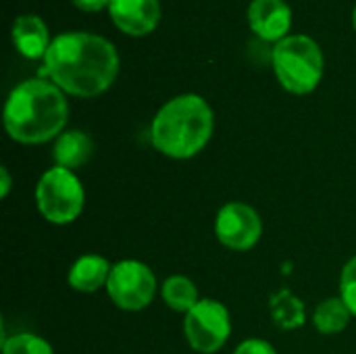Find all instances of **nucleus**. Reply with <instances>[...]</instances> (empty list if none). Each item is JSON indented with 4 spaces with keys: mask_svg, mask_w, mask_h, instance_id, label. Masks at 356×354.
<instances>
[{
    "mask_svg": "<svg viewBox=\"0 0 356 354\" xmlns=\"http://www.w3.org/2000/svg\"><path fill=\"white\" fill-rule=\"evenodd\" d=\"M42 73L65 94L94 98L115 83L119 52L106 38L96 33H58L44 56Z\"/></svg>",
    "mask_w": 356,
    "mask_h": 354,
    "instance_id": "f257e3e1",
    "label": "nucleus"
},
{
    "mask_svg": "<svg viewBox=\"0 0 356 354\" xmlns=\"http://www.w3.org/2000/svg\"><path fill=\"white\" fill-rule=\"evenodd\" d=\"M67 119L65 92L44 77L21 81L4 104V129L19 144H44L60 136Z\"/></svg>",
    "mask_w": 356,
    "mask_h": 354,
    "instance_id": "f03ea898",
    "label": "nucleus"
},
{
    "mask_svg": "<svg viewBox=\"0 0 356 354\" xmlns=\"http://www.w3.org/2000/svg\"><path fill=\"white\" fill-rule=\"evenodd\" d=\"M215 115L209 102L198 94H181L165 102L152 119V146L177 161L196 156L211 140Z\"/></svg>",
    "mask_w": 356,
    "mask_h": 354,
    "instance_id": "7ed1b4c3",
    "label": "nucleus"
},
{
    "mask_svg": "<svg viewBox=\"0 0 356 354\" xmlns=\"http://www.w3.org/2000/svg\"><path fill=\"white\" fill-rule=\"evenodd\" d=\"M271 65L280 86L296 96L311 94L323 77L321 46L305 33L277 42L271 52Z\"/></svg>",
    "mask_w": 356,
    "mask_h": 354,
    "instance_id": "20e7f679",
    "label": "nucleus"
},
{
    "mask_svg": "<svg viewBox=\"0 0 356 354\" xmlns=\"http://www.w3.org/2000/svg\"><path fill=\"white\" fill-rule=\"evenodd\" d=\"M35 202L48 223L67 225L81 215L86 192L73 171L52 167L40 177L35 186Z\"/></svg>",
    "mask_w": 356,
    "mask_h": 354,
    "instance_id": "39448f33",
    "label": "nucleus"
},
{
    "mask_svg": "<svg viewBox=\"0 0 356 354\" xmlns=\"http://www.w3.org/2000/svg\"><path fill=\"white\" fill-rule=\"evenodd\" d=\"M184 334L190 346L200 354H213L221 351L232 334L229 311L213 298H200L198 305L186 313Z\"/></svg>",
    "mask_w": 356,
    "mask_h": 354,
    "instance_id": "423d86ee",
    "label": "nucleus"
},
{
    "mask_svg": "<svg viewBox=\"0 0 356 354\" xmlns=\"http://www.w3.org/2000/svg\"><path fill=\"white\" fill-rule=\"evenodd\" d=\"M106 292L119 309L142 311L154 298L156 277L152 269L140 261H119L111 269Z\"/></svg>",
    "mask_w": 356,
    "mask_h": 354,
    "instance_id": "0eeeda50",
    "label": "nucleus"
},
{
    "mask_svg": "<svg viewBox=\"0 0 356 354\" xmlns=\"http://www.w3.org/2000/svg\"><path fill=\"white\" fill-rule=\"evenodd\" d=\"M217 240L232 250H250L261 234L263 223L259 213L244 202H227L219 209L215 219Z\"/></svg>",
    "mask_w": 356,
    "mask_h": 354,
    "instance_id": "6e6552de",
    "label": "nucleus"
},
{
    "mask_svg": "<svg viewBox=\"0 0 356 354\" xmlns=\"http://www.w3.org/2000/svg\"><path fill=\"white\" fill-rule=\"evenodd\" d=\"M111 21L127 35L142 38L156 29L161 21L159 0H111Z\"/></svg>",
    "mask_w": 356,
    "mask_h": 354,
    "instance_id": "1a4fd4ad",
    "label": "nucleus"
},
{
    "mask_svg": "<svg viewBox=\"0 0 356 354\" xmlns=\"http://www.w3.org/2000/svg\"><path fill=\"white\" fill-rule=\"evenodd\" d=\"M248 25L263 42H282L292 27V10L286 0H252L248 6Z\"/></svg>",
    "mask_w": 356,
    "mask_h": 354,
    "instance_id": "9d476101",
    "label": "nucleus"
},
{
    "mask_svg": "<svg viewBox=\"0 0 356 354\" xmlns=\"http://www.w3.org/2000/svg\"><path fill=\"white\" fill-rule=\"evenodd\" d=\"M10 38L15 48L19 50V54H23L25 58H42L46 56L52 40H50V31L44 23L42 17L38 15H19L13 23L10 29Z\"/></svg>",
    "mask_w": 356,
    "mask_h": 354,
    "instance_id": "9b49d317",
    "label": "nucleus"
},
{
    "mask_svg": "<svg viewBox=\"0 0 356 354\" xmlns=\"http://www.w3.org/2000/svg\"><path fill=\"white\" fill-rule=\"evenodd\" d=\"M111 269H113V265H108L106 259H102L98 255H83L73 263L67 280L73 290L90 294V292L100 290L102 286L106 288Z\"/></svg>",
    "mask_w": 356,
    "mask_h": 354,
    "instance_id": "f8f14e48",
    "label": "nucleus"
},
{
    "mask_svg": "<svg viewBox=\"0 0 356 354\" xmlns=\"http://www.w3.org/2000/svg\"><path fill=\"white\" fill-rule=\"evenodd\" d=\"M94 152V142L88 134L71 129V131H63L52 148V156L56 161V167L63 169H77L81 165H86L90 161Z\"/></svg>",
    "mask_w": 356,
    "mask_h": 354,
    "instance_id": "ddd939ff",
    "label": "nucleus"
},
{
    "mask_svg": "<svg viewBox=\"0 0 356 354\" xmlns=\"http://www.w3.org/2000/svg\"><path fill=\"white\" fill-rule=\"evenodd\" d=\"M161 296L165 305L177 313H190L198 305V290L194 282L186 275H171L161 286Z\"/></svg>",
    "mask_w": 356,
    "mask_h": 354,
    "instance_id": "4468645a",
    "label": "nucleus"
},
{
    "mask_svg": "<svg viewBox=\"0 0 356 354\" xmlns=\"http://www.w3.org/2000/svg\"><path fill=\"white\" fill-rule=\"evenodd\" d=\"M271 317L280 330H296L305 323V305L290 290H280L271 298Z\"/></svg>",
    "mask_w": 356,
    "mask_h": 354,
    "instance_id": "2eb2a0df",
    "label": "nucleus"
},
{
    "mask_svg": "<svg viewBox=\"0 0 356 354\" xmlns=\"http://www.w3.org/2000/svg\"><path fill=\"white\" fill-rule=\"evenodd\" d=\"M350 315L353 313L348 311L342 298H325L313 313V325L325 336L340 334L342 330H346Z\"/></svg>",
    "mask_w": 356,
    "mask_h": 354,
    "instance_id": "dca6fc26",
    "label": "nucleus"
},
{
    "mask_svg": "<svg viewBox=\"0 0 356 354\" xmlns=\"http://www.w3.org/2000/svg\"><path fill=\"white\" fill-rule=\"evenodd\" d=\"M2 354H54L52 346L33 334H17L4 340Z\"/></svg>",
    "mask_w": 356,
    "mask_h": 354,
    "instance_id": "f3484780",
    "label": "nucleus"
},
{
    "mask_svg": "<svg viewBox=\"0 0 356 354\" xmlns=\"http://www.w3.org/2000/svg\"><path fill=\"white\" fill-rule=\"evenodd\" d=\"M340 298L348 307V311L356 315V255L344 265L340 277Z\"/></svg>",
    "mask_w": 356,
    "mask_h": 354,
    "instance_id": "a211bd4d",
    "label": "nucleus"
},
{
    "mask_svg": "<svg viewBox=\"0 0 356 354\" xmlns=\"http://www.w3.org/2000/svg\"><path fill=\"white\" fill-rule=\"evenodd\" d=\"M234 354H277L275 348L265 342V340H259V338H252V340H244Z\"/></svg>",
    "mask_w": 356,
    "mask_h": 354,
    "instance_id": "6ab92c4d",
    "label": "nucleus"
},
{
    "mask_svg": "<svg viewBox=\"0 0 356 354\" xmlns=\"http://www.w3.org/2000/svg\"><path fill=\"white\" fill-rule=\"evenodd\" d=\"M71 2L83 13H98L102 8L108 10V4H111V0H71Z\"/></svg>",
    "mask_w": 356,
    "mask_h": 354,
    "instance_id": "aec40b11",
    "label": "nucleus"
},
{
    "mask_svg": "<svg viewBox=\"0 0 356 354\" xmlns=\"http://www.w3.org/2000/svg\"><path fill=\"white\" fill-rule=\"evenodd\" d=\"M0 173H2V188H0V196L4 198V196L8 194V190H10V173H8V169H6V167H2V169H0Z\"/></svg>",
    "mask_w": 356,
    "mask_h": 354,
    "instance_id": "412c9836",
    "label": "nucleus"
},
{
    "mask_svg": "<svg viewBox=\"0 0 356 354\" xmlns=\"http://www.w3.org/2000/svg\"><path fill=\"white\" fill-rule=\"evenodd\" d=\"M353 25H355V29H356V6H355V10H353Z\"/></svg>",
    "mask_w": 356,
    "mask_h": 354,
    "instance_id": "4be33fe9",
    "label": "nucleus"
}]
</instances>
